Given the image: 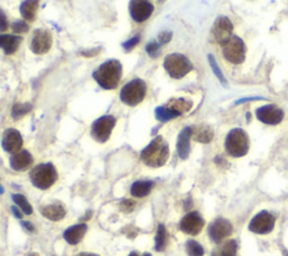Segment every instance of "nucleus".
<instances>
[{
  "label": "nucleus",
  "mask_w": 288,
  "mask_h": 256,
  "mask_svg": "<svg viewBox=\"0 0 288 256\" xmlns=\"http://www.w3.org/2000/svg\"><path fill=\"white\" fill-rule=\"evenodd\" d=\"M123 67L117 60H109L98 68L93 73L94 79L102 89H116L122 78Z\"/></svg>",
  "instance_id": "1"
},
{
  "label": "nucleus",
  "mask_w": 288,
  "mask_h": 256,
  "mask_svg": "<svg viewBox=\"0 0 288 256\" xmlns=\"http://www.w3.org/2000/svg\"><path fill=\"white\" fill-rule=\"evenodd\" d=\"M141 159L148 166L160 167L169 159V146L164 139L158 136L142 151Z\"/></svg>",
  "instance_id": "2"
},
{
  "label": "nucleus",
  "mask_w": 288,
  "mask_h": 256,
  "mask_svg": "<svg viewBox=\"0 0 288 256\" xmlns=\"http://www.w3.org/2000/svg\"><path fill=\"white\" fill-rule=\"evenodd\" d=\"M225 148L233 158H242L249 151V137L241 128H235L228 134Z\"/></svg>",
  "instance_id": "3"
},
{
  "label": "nucleus",
  "mask_w": 288,
  "mask_h": 256,
  "mask_svg": "<svg viewBox=\"0 0 288 256\" xmlns=\"http://www.w3.org/2000/svg\"><path fill=\"white\" fill-rule=\"evenodd\" d=\"M147 95V84L142 79H134L120 90V100L128 106L134 107L143 101Z\"/></svg>",
  "instance_id": "4"
},
{
  "label": "nucleus",
  "mask_w": 288,
  "mask_h": 256,
  "mask_svg": "<svg viewBox=\"0 0 288 256\" xmlns=\"http://www.w3.org/2000/svg\"><path fill=\"white\" fill-rule=\"evenodd\" d=\"M163 67L171 78L181 79L193 70V64L185 55L172 53L166 56Z\"/></svg>",
  "instance_id": "5"
},
{
  "label": "nucleus",
  "mask_w": 288,
  "mask_h": 256,
  "mask_svg": "<svg viewBox=\"0 0 288 256\" xmlns=\"http://www.w3.org/2000/svg\"><path fill=\"white\" fill-rule=\"evenodd\" d=\"M31 181L36 188L41 190H47L54 184L57 179V173L55 167L51 163L47 164H39L32 170Z\"/></svg>",
  "instance_id": "6"
},
{
  "label": "nucleus",
  "mask_w": 288,
  "mask_h": 256,
  "mask_svg": "<svg viewBox=\"0 0 288 256\" xmlns=\"http://www.w3.org/2000/svg\"><path fill=\"white\" fill-rule=\"evenodd\" d=\"M223 55L232 64H241L245 60V45L238 36H232L227 44L223 45Z\"/></svg>",
  "instance_id": "7"
},
{
  "label": "nucleus",
  "mask_w": 288,
  "mask_h": 256,
  "mask_svg": "<svg viewBox=\"0 0 288 256\" xmlns=\"http://www.w3.org/2000/svg\"><path fill=\"white\" fill-rule=\"evenodd\" d=\"M115 124H116V119L113 116H102V117L98 118L91 126V136L99 143L107 142L108 138L111 137Z\"/></svg>",
  "instance_id": "8"
},
{
  "label": "nucleus",
  "mask_w": 288,
  "mask_h": 256,
  "mask_svg": "<svg viewBox=\"0 0 288 256\" xmlns=\"http://www.w3.org/2000/svg\"><path fill=\"white\" fill-rule=\"evenodd\" d=\"M212 35L215 42L222 46L227 44L233 36V25L225 16H220L215 20L214 26L212 28Z\"/></svg>",
  "instance_id": "9"
},
{
  "label": "nucleus",
  "mask_w": 288,
  "mask_h": 256,
  "mask_svg": "<svg viewBox=\"0 0 288 256\" xmlns=\"http://www.w3.org/2000/svg\"><path fill=\"white\" fill-rule=\"evenodd\" d=\"M275 227V217L267 211H261L252 218L249 229L259 235H266L273 231Z\"/></svg>",
  "instance_id": "10"
},
{
  "label": "nucleus",
  "mask_w": 288,
  "mask_h": 256,
  "mask_svg": "<svg viewBox=\"0 0 288 256\" xmlns=\"http://www.w3.org/2000/svg\"><path fill=\"white\" fill-rule=\"evenodd\" d=\"M154 6L151 0H131L130 14L131 17L137 23H143L151 17Z\"/></svg>",
  "instance_id": "11"
},
{
  "label": "nucleus",
  "mask_w": 288,
  "mask_h": 256,
  "mask_svg": "<svg viewBox=\"0 0 288 256\" xmlns=\"http://www.w3.org/2000/svg\"><path fill=\"white\" fill-rule=\"evenodd\" d=\"M52 42V34L47 30H36L33 34L31 39L30 48L33 53L35 54H45L50 51Z\"/></svg>",
  "instance_id": "12"
},
{
  "label": "nucleus",
  "mask_w": 288,
  "mask_h": 256,
  "mask_svg": "<svg viewBox=\"0 0 288 256\" xmlns=\"http://www.w3.org/2000/svg\"><path fill=\"white\" fill-rule=\"evenodd\" d=\"M257 118L263 124L277 125L284 119V113L275 104H267L257 109Z\"/></svg>",
  "instance_id": "13"
},
{
  "label": "nucleus",
  "mask_w": 288,
  "mask_h": 256,
  "mask_svg": "<svg viewBox=\"0 0 288 256\" xmlns=\"http://www.w3.org/2000/svg\"><path fill=\"white\" fill-rule=\"evenodd\" d=\"M2 145L6 152L11 154L19 152L23 146V137L20 133L17 130H14V128L6 130L3 134Z\"/></svg>",
  "instance_id": "14"
},
{
  "label": "nucleus",
  "mask_w": 288,
  "mask_h": 256,
  "mask_svg": "<svg viewBox=\"0 0 288 256\" xmlns=\"http://www.w3.org/2000/svg\"><path fill=\"white\" fill-rule=\"evenodd\" d=\"M205 223L197 212H189L180 222V229L187 235H198Z\"/></svg>",
  "instance_id": "15"
},
{
  "label": "nucleus",
  "mask_w": 288,
  "mask_h": 256,
  "mask_svg": "<svg viewBox=\"0 0 288 256\" xmlns=\"http://www.w3.org/2000/svg\"><path fill=\"white\" fill-rule=\"evenodd\" d=\"M233 227L227 219H217L210 226L209 234L212 241L220 243L232 234Z\"/></svg>",
  "instance_id": "16"
},
{
  "label": "nucleus",
  "mask_w": 288,
  "mask_h": 256,
  "mask_svg": "<svg viewBox=\"0 0 288 256\" xmlns=\"http://www.w3.org/2000/svg\"><path fill=\"white\" fill-rule=\"evenodd\" d=\"M33 156L28 151H19L10 158V166L15 171H26L32 165Z\"/></svg>",
  "instance_id": "17"
},
{
  "label": "nucleus",
  "mask_w": 288,
  "mask_h": 256,
  "mask_svg": "<svg viewBox=\"0 0 288 256\" xmlns=\"http://www.w3.org/2000/svg\"><path fill=\"white\" fill-rule=\"evenodd\" d=\"M191 137H192V128L186 127L182 130L181 133L178 136L177 142V152L179 158L182 160H186L189 153H191Z\"/></svg>",
  "instance_id": "18"
},
{
  "label": "nucleus",
  "mask_w": 288,
  "mask_h": 256,
  "mask_svg": "<svg viewBox=\"0 0 288 256\" xmlns=\"http://www.w3.org/2000/svg\"><path fill=\"white\" fill-rule=\"evenodd\" d=\"M23 38L18 35H0V48L6 54H14L18 50Z\"/></svg>",
  "instance_id": "19"
},
{
  "label": "nucleus",
  "mask_w": 288,
  "mask_h": 256,
  "mask_svg": "<svg viewBox=\"0 0 288 256\" xmlns=\"http://www.w3.org/2000/svg\"><path fill=\"white\" fill-rule=\"evenodd\" d=\"M86 231H87V226L85 224H79L68 228L63 236H65V240L70 244V245H77L84 238Z\"/></svg>",
  "instance_id": "20"
},
{
  "label": "nucleus",
  "mask_w": 288,
  "mask_h": 256,
  "mask_svg": "<svg viewBox=\"0 0 288 256\" xmlns=\"http://www.w3.org/2000/svg\"><path fill=\"white\" fill-rule=\"evenodd\" d=\"M192 136L195 141L206 144L212 141L214 134H213V131L210 126L198 125V126H195L194 128H192Z\"/></svg>",
  "instance_id": "21"
},
{
  "label": "nucleus",
  "mask_w": 288,
  "mask_h": 256,
  "mask_svg": "<svg viewBox=\"0 0 288 256\" xmlns=\"http://www.w3.org/2000/svg\"><path fill=\"white\" fill-rule=\"evenodd\" d=\"M39 6V0H25L20 5V14L23 18L28 22L35 19L36 13Z\"/></svg>",
  "instance_id": "22"
},
{
  "label": "nucleus",
  "mask_w": 288,
  "mask_h": 256,
  "mask_svg": "<svg viewBox=\"0 0 288 256\" xmlns=\"http://www.w3.org/2000/svg\"><path fill=\"white\" fill-rule=\"evenodd\" d=\"M41 212L45 218H48L52 222H59L66 216V209L61 205H49L41 209Z\"/></svg>",
  "instance_id": "23"
},
{
  "label": "nucleus",
  "mask_w": 288,
  "mask_h": 256,
  "mask_svg": "<svg viewBox=\"0 0 288 256\" xmlns=\"http://www.w3.org/2000/svg\"><path fill=\"white\" fill-rule=\"evenodd\" d=\"M153 187L151 181H136L131 187V194L136 198H143L148 196Z\"/></svg>",
  "instance_id": "24"
},
{
  "label": "nucleus",
  "mask_w": 288,
  "mask_h": 256,
  "mask_svg": "<svg viewBox=\"0 0 288 256\" xmlns=\"http://www.w3.org/2000/svg\"><path fill=\"white\" fill-rule=\"evenodd\" d=\"M167 107L170 108L171 110H174V112L178 113L179 115L183 114V113H187L188 110H191L192 108V102L186 100V99L183 98H177V99H172L167 104Z\"/></svg>",
  "instance_id": "25"
},
{
  "label": "nucleus",
  "mask_w": 288,
  "mask_h": 256,
  "mask_svg": "<svg viewBox=\"0 0 288 256\" xmlns=\"http://www.w3.org/2000/svg\"><path fill=\"white\" fill-rule=\"evenodd\" d=\"M178 116H180V115L174 112V110H171L167 106L158 107L157 109H155V118L160 121H162V123H164V121H169L174 118H177Z\"/></svg>",
  "instance_id": "26"
},
{
  "label": "nucleus",
  "mask_w": 288,
  "mask_h": 256,
  "mask_svg": "<svg viewBox=\"0 0 288 256\" xmlns=\"http://www.w3.org/2000/svg\"><path fill=\"white\" fill-rule=\"evenodd\" d=\"M167 244V231L163 225H159L158 232L155 236V251L162 252Z\"/></svg>",
  "instance_id": "27"
},
{
  "label": "nucleus",
  "mask_w": 288,
  "mask_h": 256,
  "mask_svg": "<svg viewBox=\"0 0 288 256\" xmlns=\"http://www.w3.org/2000/svg\"><path fill=\"white\" fill-rule=\"evenodd\" d=\"M11 198H13L14 202L22 209L23 212H24L25 215H31L33 212L32 206L30 205V202L27 201V199L24 196H23V195H13V196H11Z\"/></svg>",
  "instance_id": "28"
},
{
  "label": "nucleus",
  "mask_w": 288,
  "mask_h": 256,
  "mask_svg": "<svg viewBox=\"0 0 288 256\" xmlns=\"http://www.w3.org/2000/svg\"><path fill=\"white\" fill-rule=\"evenodd\" d=\"M32 109V106L30 103H15L11 109V116L14 119H18L23 116L30 113Z\"/></svg>",
  "instance_id": "29"
},
{
  "label": "nucleus",
  "mask_w": 288,
  "mask_h": 256,
  "mask_svg": "<svg viewBox=\"0 0 288 256\" xmlns=\"http://www.w3.org/2000/svg\"><path fill=\"white\" fill-rule=\"evenodd\" d=\"M209 62H210V66H211V68H212V70H213V72H214V74L216 75V78H217L218 80H220V82H221L224 87L228 86V82H227L225 78H224L223 72L221 71V69H220V67H218V64H217L216 60L214 59V56H213L212 54L209 55Z\"/></svg>",
  "instance_id": "30"
},
{
  "label": "nucleus",
  "mask_w": 288,
  "mask_h": 256,
  "mask_svg": "<svg viewBox=\"0 0 288 256\" xmlns=\"http://www.w3.org/2000/svg\"><path fill=\"white\" fill-rule=\"evenodd\" d=\"M186 249L189 256H203L204 248L201 247L200 244L195 241H188L186 244Z\"/></svg>",
  "instance_id": "31"
},
{
  "label": "nucleus",
  "mask_w": 288,
  "mask_h": 256,
  "mask_svg": "<svg viewBox=\"0 0 288 256\" xmlns=\"http://www.w3.org/2000/svg\"><path fill=\"white\" fill-rule=\"evenodd\" d=\"M238 245L235 241H229L222 248V256H237Z\"/></svg>",
  "instance_id": "32"
},
{
  "label": "nucleus",
  "mask_w": 288,
  "mask_h": 256,
  "mask_svg": "<svg viewBox=\"0 0 288 256\" xmlns=\"http://www.w3.org/2000/svg\"><path fill=\"white\" fill-rule=\"evenodd\" d=\"M11 28H13L15 34H24V33H27L28 30H30V27H28V25L24 20L15 22L13 26H11Z\"/></svg>",
  "instance_id": "33"
},
{
  "label": "nucleus",
  "mask_w": 288,
  "mask_h": 256,
  "mask_svg": "<svg viewBox=\"0 0 288 256\" xmlns=\"http://www.w3.org/2000/svg\"><path fill=\"white\" fill-rule=\"evenodd\" d=\"M148 54L151 57H158L160 54V43L151 42L147 45L146 48Z\"/></svg>",
  "instance_id": "34"
},
{
  "label": "nucleus",
  "mask_w": 288,
  "mask_h": 256,
  "mask_svg": "<svg viewBox=\"0 0 288 256\" xmlns=\"http://www.w3.org/2000/svg\"><path fill=\"white\" fill-rule=\"evenodd\" d=\"M139 42H140V36L139 35H136V36H134L133 38H131L130 40H128V42H125L123 44V48L126 52H130L133 50L137 44H139Z\"/></svg>",
  "instance_id": "35"
},
{
  "label": "nucleus",
  "mask_w": 288,
  "mask_h": 256,
  "mask_svg": "<svg viewBox=\"0 0 288 256\" xmlns=\"http://www.w3.org/2000/svg\"><path fill=\"white\" fill-rule=\"evenodd\" d=\"M8 19L7 16L3 11V9H0V31H6L8 28Z\"/></svg>",
  "instance_id": "36"
},
{
  "label": "nucleus",
  "mask_w": 288,
  "mask_h": 256,
  "mask_svg": "<svg viewBox=\"0 0 288 256\" xmlns=\"http://www.w3.org/2000/svg\"><path fill=\"white\" fill-rule=\"evenodd\" d=\"M172 37V34L170 32H162L159 35V43L160 44H166L170 42V39Z\"/></svg>",
  "instance_id": "37"
},
{
  "label": "nucleus",
  "mask_w": 288,
  "mask_h": 256,
  "mask_svg": "<svg viewBox=\"0 0 288 256\" xmlns=\"http://www.w3.org/2000/svg\"><path fill=\"white\" fill-rule=\"evenodd\" d=\"M134 206H135V203H134V201H132V200H124L122 202V209H124V210L128 211V212L131 211Z\"/></svg>",
  "instance_id": "38"
},
{
  "label": "nucleus",
  "mask_w": 288,
  "mask_h": 256,
  "mask_svg": "<svg viewBox=\"0 0 288 256\" xmlns=\"http://www.w3.org/2000/svg\"><path fill=\"white\" fill-rule=\"evenodd\" d=\"M11 211H13V214L15 215V216H16L17 218H19V219H20V218L23 217V214H22L16 207H11Z\"/></svg>",
  "instance_id": "39"
},
{
  "label": "nucleus",
  "mask_w": 288,
  "mask_h": 256,
  "mask_svg": "<svg viewBox=\"0 0 288 256\" xmlns=\"http://www.w3.org/2000/svg\"><path fill=\"white\" fill-rule=\"evenodd\" d=\"M23 226H24L27 230L34 231V226H33L31 223H28V222H23Z\"/></svg>",
  "instance_id": "40"
},
{
  "label": "nucleus",
  "mask_w": 288,
  "mask_h": 256,
  "mask_svg": "<svg viewBox=\"0 0 288 256\" xmlns=\"http://www.w3.org/2000/svg\"><path fill=\"white\" fill-rule=\"evenodd\" d=\"M77 256H98V255H96V254H90V253H80V254L77 255Z\"/></svg>",
  "instance_id": "41"
},
{
  "label": "nucleus",
  "mask_w": 288,
  "mask_h": 256,
  "mask_svg": "<svg viewBox=\"0 0 288 256\" xmlns=\"http://www.w3.org/2000/svg\"><path fill=\"white\" fill-rule=\"evenodd\" d=\"M129 256H139V254H137L136 252H133V253H131Z\"/></svg>",
  "instance_id": "42"
},
{
  "label": "nucleus",
  "mask_w": 288,
  "mask_h": 256,
  "mask_svg": "<svg viewBox=\"0 0 288 256\" xmlns=\"http://www.w3.org/2000/svg\"><path fill=\"white\" fill-rule=\"evenodd\" d=\"M212 256H222V255H220V254H218L217 252H214V253L212 254Z\"/></svg>",
  "instance_id": "43"
},
{
  "label": "nucleus",
  "mask_w": 288,
  "mask_h": 256,
  "mask_svg": "<svg viewBox=\"0 0 288 256\" xmlns=\"http://www.w3.org/2000/svg\"><path fill=\"white\" fill-rule=\"evenodd\" d=\"M28 256H39L37 253H32V254H30Z\"/></svg>",
  "instance_id": "44"
},
{
  "label": "nucleus",
  "mask_w": 288,
  "mask_h": 256,
  "mask_svg": "<svg viewBox=\"0 0 288 256\" xmlns=\"http://www.w3.org/2000/svg\"><path fill=\"white\" fill-rule=\"evenodd\" d=\"M3 192H4V189H3L2 187H0V195H2V194H3Z\"/></svg>",
  "instance_id": "45"
},
{
  "label": "nucleus",
  "mask_w": 288,
  "mask_h": 256,
  "mask_svg": "<svg viewBox=\"0 0 288 256\" xmlns=\"http://www.w3.org/2000/svg\"><path fill=\"white\" fill-rule=\"evenodd\" d=\"M143 256H151V255H150V254H148V253H147V254H144Z\"/></svg>",
  "instance_id": "46"
}]
</instances>
